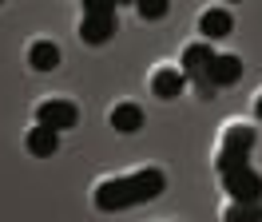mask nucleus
<instances>
[{
	"label": "nucleus",
	"instance_id": "2",
	"mask_svg": "<svg viewBox=\"0 0 262 222\" xmlns=\"http://www.w3.org/2000/svg\"><path fill=\"white\" fill-rule=\"evenodd\" d=\"M254 147V127L250 123H227L223 127V143H219V155H214V171H234L243 167L246 155Z\"/></svg>",
	"mask_w": 262,
	"mask_h": 222
},
{
	"label": "nucleus",
	"instance_id": "4",
	"mask_svg": "<svg viewBox=\"0 0 262 222\" xmlns=\"http://www.w3.org/2000/svg\"><path fill=\"white\" fill-rule=\"evenodd\" d=\"M36 123L48 127V131H68V127L80 123V107H76L72 99H60V95L40 99V107H36Z\"/></svg>",
	"mask_w": 262,
	"mask_h": 222
},
{
	"label": "nucleus",
	"instance_id": "3",
	"mask_svg": "<svg viewBox=\"0 0 262 222\" xmlns=\"http://www.w3.org/2000/svg\"><path fill=\"white\" fill-rule=\"evenodd\" d=\"M219 179H223V187H227V194L234 203H250V206L262 203V174L254 171L250 163L234 167V171H223Z\"/></svg>",
	"mask_w": 262,
	"mask_h": 222
},
{
	"label": "nucleus",
	"instance_id": "18",
	"mask_svg": "<svg viewBox=\"0 0 262 222\" xmlns=\"http://www.w3.org/2000/svg\"><path fill=\"white\" fill-rule=\"evenodd\" d=\"M112 4H115V8H119V4H135V0H112Z\"/></svg>",
	"mask_w": 262,
	"mask_h": 222
},
{
	"label": "nucleus",
	"instance_id": "14",
	"mask_svg": "<svg viewBox=\"0 0 262 222\" xmlns=\"http://www.w3.org/2000/svg\"><path fill=\"white\" fill-rule=\"evenodd\" d=\"M167 8H171V0H135V12L143 20H163Z\"/></svg>",
	"mask_w": 262,
	"mask_h": 222
},
{
	"label": "nucleus",
	"instance_id": "9",
	"mask_svg": "<svg viewBox=\"0 0 262 222\" xmlns=\"http://www.w3.org/2000/svg\"><path fill=\"white\" fill-rule=\"evenodd\" d=\"M211 56H214V48L203 40V44H187L183 48V63H179V72L187 79H195V76H203L207 72V63H211Z\"/></svg>",
	"mask_w": 262,
	"mask_h": 222
},
{
	"label": "nucleus",
	"instance_id": "5",
	"mask_svg": "<svg viewBox=\"0 0 262 222\" xmlns=\"http://www.w3.org/2000/svg\"><path fill=\"white\" fill-rule=\"evenodd\" d=\"M203 76L211 79L214 87H230V83H238V79H243V60H238V56H230V52H214Z\"/></svg>",
	"mask_w": 262,
	"mask_h": 222
},
{
	"label": "nucleus",
	"instance_id": "8",
	"mask_svg": "<svg viewBox=\"0 0 262 222\" xmlns=\"http://www.w3.org/2000/svg\"><path fill=\"white\" fill-rule=\"evenodd\" d=\"M107 123H112L119 135H131V131H139V127H143V107H139V103H131V99H123V103H115V107H112Z\"/></svg>",
	"mask_w": 262,
	"mask_h": 222
},
{
	"label": "nucleus",
	"instance_id": "10",
	"mask_svg": "<svg viewBox=\"0 0 262 222\" xmlns=\"http://www.w3.org/2000/svg\"><path fill=\"white\" fill-rule=\"evenodd\" d=\"M80 36L88 44H103L107 36H115V12L112 16H83L80 20Z\"/></svg>",
	"mask_w": 262,
	"mask_h": 222
},
{
	"label": "nucleus",
	"instance_id": "7",
	"mask_svg": "<svg viewBox=\"0 0 262 222\" xmlns=\"http://www.w3.org/2000/svg\"><path fill=\"white\" fill-rule=\"evenodd\" d=\"M230 28H234V16H230L227 8H207V12L199 16V32L207 36V44H211V40L230 36Z\"/></svg>",
	"mask_w": 262,
	"mask_h": 222
},
{
	"label": "nucleus",
	"instance_id": "15",
	"mask_svg": "<svg viewBox=\"0 0 262 222\" xmlns=\"http://www.w3.org/2000/svg\"><path fill=\"white\" fill-rule=\"evenodd\" d=\"M115 4L112 0H83V16H112Z\"/></svg>",
	"mask_w": 262,
	"mask_h": 222
},
{
	"label": "nucleus",
	"instance_id": "13",
	"mask_svg": "<svg viewBox=\"0 0 262 222\" xmlns=\"http://www.w3.org/2000/svg\"><path fill=\"white\" fill-rule=\"evenodd\" d=\"M223 222H258V206L250 203H230L223 210Z\"/></svg>",
	"mask_w": 262,
	"mask_h": 222
},
{
	"label": "nucleus",
	"instance_id": "6",
	"mask_svg": "<svg viewBox=\"0 0 262 222\" xmlns=\"http://www.w3.org/2000/svg\"><path fill=\"white\" fill-rule=\"evenodd\" d=\"M151 92L159 95V99H179L187 92V76H183L179 68H159L151 76Z\"/></svg>",
	"mask_w": 262,
	"mask_h": 222
},
{
	"label": "nucleus",
	"instance_id": "17",
	"mask_svg": "<svg viewBox=\"0 0 262 222\" xmlns=\"http://www.w3.org/2000/svg\"><path fill=\"white\" fill-rule=\"evenodd\" d=\"M254 115H258V119H262V92L254 95Z\"/></svg>",
	"mask_w": 262,
	"mask_h": 222
},
{
	"label": "nucleus",
	"instance_id": "19",
	"mask_svg": "<svg viewBox=\"0 0 262 222\" xmlns=\"http://www.w3.org/2000/svg\"><path fill=\"white\" fill-rule=\"evenodd\" d=\"M258 222H262V203H258Z\"/></svg>",
	"mask_w": 262,
	"mask_h": 222
},
{
	"label": "nucleus",
	"instance_id": "12",
	"mask_svg": "<svg viewBox=\"0 0 262 222\" xmlns=\"http://www.w3.org/2000/svg\"><path fill=\"white\" fill-rule=\"evenodd\" d=\"M28 63H32L36 72H52L56 63H60V48L52 44V40H36L28 48Z\"/></svg>",
	"mask_w": 262,
	"mask_h": 222
},
{
	"label": "nucleus",
	"instance_id": "16",
	"mask_svg": "<svg viewBox=\"0 0 262 222\" xmlns=\"http://www.w3.org/2000/svg\"><path fill=\"white\" fill-rule=\"evenodd\" d=\"M187 83H195V92L203 95V99H211V95H214V83L207 76H195V79H187Z\"/></svg>",
	"mask_w": 262,
	"mask_h": 222
},
{
	"label": "nucleus",
	"instance_id": "20",
	"mask_svg": "<svg viewBox=\"0 0 262 222\" xmlns=\"http://www.w3.org/2000/svg\"><path fill=\"white\" fill-rule=\"evenodd\" d=\"M0 4H4V0H0Z\"/></svg>",
	"mask_w": 262,
	"mask_h": 222
},
{
	"label": "nucleus",
	"instance_id": "11",
	"mask_svg": "<svg viewBox=\"0 0 262 222\" xmlns=\"http://www.w3.org/2000/svg\"><path fill=\"white\" fill-rule=\"evenodd\" d=\"M24 147H28L32 155L48 159V155H56V147H60V131H48V127H40V123H36L32 131H28V139H24Z\"/></svg>",
	"mask_w": 262,
	"mask_h": 222
},
{
	"label": "nucleus",
	"instance_id": "1",
	"mask_svg": "<svg viewBox=\"0 0 262 222\" xmlns=\"http://www.w3.org/2000/svg\"><path fill=\"white\" fill-rule=\"evenodd\" d=\"M167 187V179L159 167H139L131 174H119V179H103L96 187V206L99 210H127L135 203H151L159 198Z\"/></svg>",
	"mask_w": 262,
	"mask_h": 222
},
{
	"label": "nucleus",
	"instance_id": "21",
	"mask_svg": "<svg viewBox=\"0 0 262 222\" xmlns=\"http://www.w3.org/2000/svg\"><path fill=\"white\" fill-rule=\"evenodd\" d=\"M230 4H234V0H230Z\"/></svg>",
	"mask_w": 262,
	"mask_h": 222
}]
</instances>
